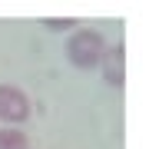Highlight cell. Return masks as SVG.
Wrapping results in <instances>:
<instances>
[{
    "label": "cell",
    "instance_id": "6da1fadb",
    "mask_svg": "<svg viewBox=\"0 0 149 149\" xmlns=\"http://www.w3.org/2000/svg\"><path fill=\"white\" fill-rule=\"evenodd\" d=\"M103 53H106V40L93 27H76L66 37V56L76 70H96Z\"/></svg>",
    "mask_w": 149,
    "mask_h": 149
},
{
    "label": "cell",
    "instance_id": "7a4b0ae2",
    "mask_svg": "<svg viewBox=\"0 0 149 149\" xmlns=\"http://www.w3.org/2000/svg\"><path fill=\"white\" fill-rule=\"evenodd\" d=\"M30 116V100L20 86L0 83V119L3 123H23Z\"/></svg>",
    "mask_w": 149,
    "mask_h": 149
},
{
    "label": "cell",
    "instance_id": "3957f363",
    "mask_svg": "<svg viewBox=\"0 0 149 149\" xmlns=\"http://www.w3.org/2000/svg\"><path fill=\"white\" fill-rule=\"evenodd\" d=\"M100 70H103L106 86L123 90V86H126V47H123V43L106 47V53H103V60H100Z\"/></svg>",
    "mask_w": 149,
    "mask_h": 149
},
{
    "label": "cell",
    "instance_id": "277c9868",
    "mask_svg": "<svg viewBox=\"0 0 149 149\" xmlns=\"http://www.w3.org/2000/svg\"><path fill=\"white\" fill-rule=\"evenodd\" d=\"M0 149H30V143L20 129H0Z\"/></svg>",
    "mask_w": 149,
    "mask_h": 149
},
{
    "label": "cell",
    "instance_id": "5b68a950",
    "mask_svg": "<svg viewBox=\"0 0 149 149\" xmlns=\"http://www.w3.org/2000/svg\"><path fill=\"white\" fill-rule=\"evenodd\" d=\"M43 27L63 33V30H76V20H73V17H63V20H60V17H43Z\"/></svg>",
    "mask_w": 149,
    "mask_h": 149
}]
</instances>
